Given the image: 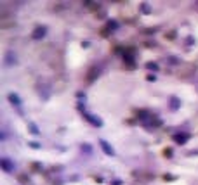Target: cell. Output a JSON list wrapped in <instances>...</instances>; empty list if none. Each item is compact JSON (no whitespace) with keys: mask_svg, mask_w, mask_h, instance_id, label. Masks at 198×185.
Segmentation results:
<instances>
[{"mask_svg":"<svg viewBox=\"0 0 198 185\" xmlns=\"http://www.w3.org/2000/svg\"><path fill=\"white\" fill-rule=\"evenodd\" d=\"M5 59H7V64H12V62H16V61H12V54H11V52H7V57H5Z\"/></svg>","mask_w":198,"mask_h":185,"instance_id":"obj_9","label":"cell"},{"mask_svg":"<svg viewBox=\"0 0 198 185\" xmlns=\"http://www.w3.org/2000/svg\"><path fill=\"white\" fill-rule=\"evenodd\" d=\"M146 68H148V69H153V71H156V69H158V64H156V62H148V64H146Z\"/></svg>","mask_w":198,"mask_h":185,"instance_id":"obj_8","label":"cell"},{"mask_svg":"<svg viewBox=\"0 0 198 185\" xmlns=\"http://www.w3.org/2000/svg\"><path fill=\"white\" fill-rule=\"evenodd\" d=\"M0 166L4 168V171H7V173L14 171V163H12L9 158H2V159H0Z\"/></svg>","mask_w":198,"mask_h":185,"instance_id":"obj_1","label":"cell"},{"mask_svg":"<svg viewBox=\"0 0 198 185\" xmlns=\"http://www.w3.org/2000/svg\"><path fill=\"white\" fill-rule=\"evenodd\" d=\"M188 140H190V133H176V135H174V142H176V144H186V142H188Z\"/></svg>","mask_w":198,"mask_h":185,"instance_id":"obj_2","label":"cell"},{"mask_svg":"<svg viewBox=\"0 0 198 185\" xmlns=\"http://www.w3.org/2000/svg\"><path fill=\"white\" fill-rule=\"evenodd\" d=\"M84 118L87 119V121H89V123L94 125V126H101V125H103V121H101L99 118H94L92 114H89V113H84Z\"/></svg>","mask_w":198,"mask_h":185,"instance_id":"obj_5","label":"cell"},{"mask_svg":"<svg viewBox=\"0 0 198 185\" xmlns=\"http://www.w3.org/2000/svg\"><path fill=\"white\" fill-rule=\"evenodd\" d=\"M170 107H172L174 111L179 107V99H177V97H170Z\"/></svg>","mask_w":198,"mask_h":185,"instance_id":"obj_7","label":"cell"},{"mask_svg":"<svg viewBox=\"0 0 198 185\" xmlns=\"http://www.w3.org/2000/svg\"><path fill=\"white\" fill-rule=\"evenodd\" d=\"M99 145H101V149L104 151V154H108V156H113L115 151H113V147L108 144L106 140H99Z\"/></svg>","mask_w":198,"mask_h":185,"instance_id":"obj_4","label":"cell"},{"mask_svg":"<svg viewBox=\"0 0 198 185\" xmlns=\"http://www.w3.org/2000/svg\"><path fill=\"white\" fill-rule=\"evenodd\" d=\"M9 100L12 106H21V99L16 95V94H9Z\"/></svg>","mask_w":198,"mask_h":185,"instance_id":"obj_6","label":"cell"},{"mask_svg":"<svg viewBox=\"0 0 198 185\" xmlns=\"http://www.w3.org/2000/svg\"><path fill=\"white\" fill-rule=\"evenodd\" d=\"M45 33H47V28H45V26H38V28H35V31H33L31 36H33L35 40H40V38L45 36Z\"/></svg>","mask_w":198,"mask_h":185,"instance_id":"obj_3","label":"cell"}]
</instances>
